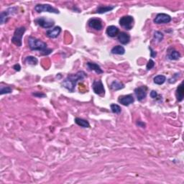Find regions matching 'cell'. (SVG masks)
Segmentation results:
<instances>
[{
    "label": "cell",
    "instance_id": "obj_7",
    "mask_svg": "<svg viewBox=\"0 0 184 184\" xmlns=\"http://www.w3.org/2000/svg\"><path fill=\"white\" fill-rule=\"evenodd\" d=\"M133 17L129 15L123 16V17H121L120 19H119V25L122 27H124L125 30H129L133 28Z\"/></svg>",
    "mask_w": 184,
    "mask_h": 184
},
{
    "label": "cell",
    "instance_id": "obj_33",
    "mask_svg": "<svg viewBox=\"0 0 184 184\" xmlns=\"http://www.w3.org/2000/svg\"><path fill=\"white\" fill-rule=\"evenodd\" d=\"M13 69H15L16 71H20V69H21V66H20V65H19V64L17 63V64H15V65H14Z\"/></svg>",
    "mask_w": 184,
    "mask_h": 184
},
{
    "label": "cell",
    "instance_id": "obj_27",
    "mask_svg": "<svg viewBox=\"0 0 184 184\" xmlns=\"http://www.w3.org/2000/svg\"><path fill=\"white\" fill-rule=\"evenodd\" d=\"M12 92V89L9 87H1L0 89V94L3 95L5 94H10Z\"/></svg>",
    "mask_w": 184,
    "mask_h": 184
},
{
    "label": "cell",
    "instance_id": "obj_21",
    "mask_svg": "<svg viewBox=\"0 0 184 184\" xmlns=\"http://www.w3.org/2000/svg\"><path fill=\"white\" fill-rule=\"evenodd\" d=\"M75 122L81 127H83V128L90 127V124L89 122H88L87 120H86V119H81V118H79V117L76 118Z\"/></svg>",
    "mask_w": 184,
    "mask_h": 184
},
{
    "label": "cell",
    "instance_id": "obj_2",
    "mask_svg": "<svg viewBox=\"0 0 184 184\" xmlns=\"http://www.w3.org/2000/svg\"><path fill=\"white\" fill-rule=\"evenodd\" d=\"M29 47L32 51H37L42 52L41 55H49L52 53L53 50L48 48V45L45 42L34 37H28Z\"/></svg>",
    "mask_w": 184,
    "mask_h": 184
},
{
    "label": "cell",
    "instance_id": "obj_32",
    "mask_svg": "<svg viewBox=\"0 0 184 184\" xmlns=\"http://www.w3.org/2000/svg\"><path fill=\"white\" fill-rule=\"evenodd\" d=\"M149 49H150V51H151L150 52V56L152 58H155L156 55H157V53H156L155 51H153V48H152L151 47H149Z\"/></svg>",
    "mask_w": 184,
    "mask_h": 184
},
{
    "label": "cell",
    "instance_id": "obj_18",
    "mask_svg": "<svg viewBox=\"0 0 184 184\" xmlns=\"http://www.w3.org/2000/svg\"><path fill=\"white\" fill-rule=\"evenodd\" d=\"M115 6H99L96 10V12L99 14H104L107 13L108 12L113 10L115 9Z\"/></svg>",
    "mask_w": 184,
    "mask_h": 184
},
{
    "label": "cell",
    "instance_id": "obj_4",
    "mask_svg": "<svg viewBox=\"0 0 184 184\" xmlns=\"http://www.w3.org/2000/svg\"><path fill=\"white\" fill-rule=\"evenodd\" d=\"M35 10L38 13L44 12L53 14L60 13L59 10L57 9L56 8L52 7V6L50 5H46V4H39V5H37L35 7Z\"/></svg>",
    "mask_w": 184,
    "mask_h": 184
},
{
    "label": "cell",
    "instance_id": "obj_13",
    "mask_svg": "<svg viewBox=\"0 0 184 184\" xmlns=\"http://www.w3.org/2000/svg\"><path fill=\"white\" fill-rule=\"evenodd\" d=\"M61 33V27L59 26L55 27L54 28L49 30L46 32V35L49 37V38H56L59 36Z\"/></svg>",
    "mask_w": 184,
    "mask_h": 184
},
{
    "label": "cell",
    "instance_id": "obj_3",
    "mask_svg": "<svg viewBox=\"0 0 184 184\" xmlns=\"http://www.w3.org/2000/svg\"><path fill=\"white\" fill-rule=\"evenodd\" d=\"M25 31V27H23V26H22L20 27H18V28H16L15 33H14L13 37H12L11 40L12 42L15 45L20 47L23 45V37Z\"/></svg>",
    "mask_w": 184,
    "mask_h": 184
},
{
    "label": "cell",
    "instance_id": "obj_23",
    "mask_svg": "<svg viewBox=\"0 0 184 184\" xmlns=\"http://www.w3.org/2000/svg\"><path fill=\"white\" fill-rule=\"evenodd\" d=\"M154 83L157 85H162L166 81V77L163 75H158L153 79Z\"/></svg>",
    "mask_w": 184,
    "mask_h": 184
},
{
    "label": "cell",
    "instance_id": "obj_5",
    "mask_svg": "<svg viewBox=\"0 0 184 184\" xmlns=\"http://www.w3.org/2000/svg\"><path fill=\"white\" fill-rule=\"evenodd\" d=\"M35 23L37 24V25L41 26V27H43V28L46 29L51 28V27H53L54 25H55V21H54L53 19L45 17L37 18L35 20Z\"/></svg>",
    "mask_w": 184,
    "mask_h": 184
},
{
    "label": "cell",
    "instance_id": "obj_6",
    "mask_svg": "<svg viewBox=\"0 0 184 184\" xmlns=\"http://www.w3.org/2000/svg\"><path fill=\"white\" fill-rule=\"evenodd\" d=\"M17 8L13 7L8 8L7 10L2 12L1 15H0V23H1V25L7 23L9 17L15 15V14L17 12Z\"/></svg>",
    "mask_w": 184,
    "mask_h": 184
},
{
    "label": "cell",
    "instance_id": "obj_8",
    "mask_svg": "<svg viewBox=\"0 0 184 184\" xmlns=\"http://www.w3.org/2000/svg\"><path fill=\"white\" fill-rule=\"evenodd\" d=\"M92 88H93L94 92L96 94L99 96H104L105 94V89L104 87L102 81L101 80H95L92 83Z\"/></svg>",
    "mask_w": 184,
    "mask_h": 184
},
{
    "label": "cell",
    "instance_id": "obj_16",
    "mask_svg": "<svg viewBox=\"0 0 184 184\" xmlns=\"http://www.w3.org/2000/svg\"><path fill=\"white\" fill-rule=\"evenodd\" d=\"M106 33H107L108 36H109V37H115L117 35H119V29H118V27H115V26H114V25H111V26H109V27H107Z\"/></svg>",
    "mask_w": 184,
    "mask_h": 184
},
{
    "label": "cell",
    "instance_id": "obj_17",
    "mask_svg": "<svg viewBox=\"0 0 184 184\" xmlns=\"http://www.w3.org/2000/svg\"><path fill=\"white\" fill-rule=\"evenodd\" d=\"M87 64L88 68H89L90 70L95 71L96 73H98V74H101V73H104L103 70L101 69V67H100L99 65H98L97 63H91V62H88Z\"/></svg>",
    "mask_w": 184,
    "mask_h": 184
},
{
    "label": "cell",
    "instance_id": "obj_26",
    "mask_svg": "<svg viewBox=\"0 0 184 184\" xmlns=\"http://www.w3.org/2000/svg\"><path fill=\"white\" fill-rule=\"evenodd\" d=\"M110 107H111V110L113 113H115V114H120L121 113L122 109L119 105L115 104H111V106H110Z\"/></svg>",
    "mask_w": 184,
    "mask_h": 184
},
{
    "label": "cell",
    "instance_id": "obj_24",
    "mask_svg": "<svg viewBox=\"0 0 184 184\" xmlns=\"http://www.w3.org/2000/svg\"><path fill=\"white\" fill-rule=\"evenodd\" d=\"M153 37H154V40H155V41L157 42V43H161V42L163 40L164 35L161 32L155 31V33H154Z\"/></svg>",
    "mask_w": 184,
    "mask_h": 184
},
{
    "label": "cell",
    "instance_id": "obj_12",
    "mask_svg": "<svg viewBox=\"0 0 184 184\" xmlns=\"http://www.w3.org/2000/svg\"><path fill=\"white\" fill-rule=\"evenodd\" d=\"M118 101L124 106H129L131 104L134 103L135 101V99H134L133 96L131 94L125 95V96H120L118 99Z\"/></svg>",
    "mask_w": 184,
    "mask_h": 184
},
{
    "label": "cell",
    "instance_id": "obj_28",
    "mask_svg": "<svg viewBox=\"0 0 184 184\" xmlns=\"http://www.w3.org/2000/svg\"><path fill=\"white\" fill-rule=\"evenodd\" d=\"M154 66H155V62H154L152 59H150L148 61V63H147L146 69H147V71H150V70H151L153 68H154Z\"/></svg>",
    "mask_w": 184,
    "mask_h": 184
},
{
    "label": "cell",
    "instance_id": "obj_22",
    "mask_svg": "<svg viewBox=\"0 0 184 184\" xmlns=\"http://www.w3.org/2000/svg\"><path fill=\"white\" fill-rule=\"evenodd\" d=\"M111 89L115 90V91H118V90L122 89L125 88V84L122 82H119L118 81H114L112 83H111V86H110Z\"/></svg>",
    "mask_w": 184,
    "mask_h": 184
},
{
    "label": "cell",
    "instance_id": "obj_29",
    "mask_svg": "<svg viewBox=\"0 0 184 184\" xmlns=\"http://www.w3.org/2000/svg\"><path fill=\"white\" fill-rule=\"evenodd\" d=\"M180 77V73H175V75L173 76V77L171 78V79H169L168 82L170 83H175V81H177L178 79Z\"/></svg>",
    "mask_w": 184,
    "mask_h": 184
},
{
    "label": "cell",
    "instance_id": "obj_15",
    "mask_svg": "<svg viewBox=\"0 0 184 184\" xmlns=\"http://www.w3.org/2000/svg\"><path fill=\"white\" fill-rule=\"evenodd\" d=\"M175 96L176 99L179 101H182L183 100L184 97V87H183V82H182L177 88L176 91H175Z\"/></svg>",
    "mask_w": 184,
    "mask_h": 184
},
{
    "label": "cell",
    "instance_id": "obj_34",
    "mask_svg": "<svg viewBox=\"0 0 184 184\" xmlns=\"http://www.w3.org/2000/svg\"><path fill=\"white\" fill-rule=\"evenodd\" d=\"M137 125L138 126V127H145V124L142 121H138L137 122Z\"/></svg>",
    "mask_w": 184,
    "mask_h": 184
},
{
    "label": "cell",
    "instance_id": "obj_30",
    "mask_svg": "<svg viewBox=\"0 0 184 184\" xmlns=\"http://www.w3.org/2000/svg\"><path fill=\"white\" fill-rule=\"evenodd\" d=\"M33 96H35V97H39V98H43V97H45V94L43 93H41V92H36V93H33Z\"/></svg>",
    "mask_w": 184,
    "mask_h": 184
},
{
    "label": "cell",
    "instance_id": "obj_19",
    "mask_svg": "<svg viewBox=\"0 0 184 184\" xmlns=\"http://www.w3.org/2000/svg\"><path fill=\"white\" fill-rule=\"evenodd\" d=\"M180 58H181V53L174 49L169 51L168 54V58L171 60V61H177Z\"/></svg>",
    "mask_w": 184,
    "mask_h": 184
},
{
    "label": "cell",
    "instance_id": "obj_25",
    "mask_svg": "<svg viewBox=\"0 0 184 184\" xmlns=\"http://www.w3.org/2000/svg\"><path fill=\"white\" fill-rule=\"evenodd\" d=\"M25 62L27 63L30 64V65H37V62H38V60H37L35 57H34V56H27L25 58Z\"/></svg>",
    "mask_w": 184,
    "mask_h": 184
},
{
    "label": "cell",
    "instance_id": "obj_11",
    "mask_svg": "<svg viewBox=\"0 0 184 184\" xmlns=\"http://www.w3.org/2000/svg\"><path fill=\"white\" fill-rule=\"evenodd\" d=\"M88 25L91 28L95 30L100 31L103 28V24L101 19L97 18H91L88 22Z\"/></svg>",
    "mask_w": 184,
    "mask_h": 184
},
{
    "label": "cell",
    "instance_id": "obj_31",
    "mask_svg": "<svg viewBox=\"0 0 184 184\" xmlns=\"http://www.w3.org/2000/svg\"><path fill=\"white\" fill-rule=\"evenodd\" d=\"M150 97L153 98V99H155V98H157V96H158L157 91H152L150 92Z\"/></svg>",
    "mask_w": 184,
    "mask_h": 184
},
{
    "label": "cell",
    "instance_id": "obj_1",
    "mask_svg": "<svg viewBox=\"0 0 184 184\" xmlns=\"http://www.w3.org/2000/svg\"><path fill=\"white\" fill-rule=\"evenodd\" d=\"M87 77V74L84 71H78L75 74H70L62 81L61 85L71 93L74 91L76 86L79 81H82Z\"/></svg>",
    "mask_w": 184,
    "mask_h": 184
},
{
    "label": "cell",
    "instance_id": "obj_14",
    "mask_svg": "<svg viewBox=\"0 0 184 184\" xmlns=\"http://www.w3.org/2000/svg\"><path fill=\"white\" fill-rule=\"evenodd\" d=\"M118 41L122 45H127L130 41V35L125 32H121L119 33L117 37Z\"/></svg>",
    "mask_w": 184,
    "mask_h": 184
},
{
    "label": "cell",
    "instance_id": "obj_9",
    "mask_svg": "<svg viewBox=\"0 0 184 184\" xmlns=\"http://www.w3.org/2000/svg\"><path fill=\"white\" fill-rule=\"evenodd\" d=\"M172 20V18L169 15L165 13L157 14L155 19H154V23L157 25L160 24H167L169 23Z\"/></svg>",
    "mask_w": 184,
    "mask_h": 184
},
{
    "label": "cell",
    "instance_id": "obj_10",
    "mask_svg": "<svg viewBox=\"0 0 184 184\" xmlns=\"http://www.w3.org/2000/svg\"><path fill=\"white\" fill-rule=\"evenodd\" d=\"M147 87L146 86H142V87H137L135 89V94L139 101H142L145 99L147 97Z\"/></svg>",
    "mask_w": 184,
    "mask_h": 184
},
{
    "label": "cell",
    "instance_id": "obj_20",
    "mask_svg": "<svg viewBox=\"0 0 184 184\" xmlns=\"http://www.w3.org/2000/svg\"><path fill=\"white\" fill-rule=\"evenodd\" d=\"M111 53L115 55H124L125 53V49L123 46L117 45L111 49Z\"/></svg>",
    "mask_w": 184,
    "mask_h": 184
}]
</instances>
